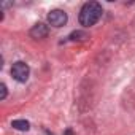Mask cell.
<instances>
[{"label": "cell", "mask_w": 135, "mask_h": 135, "mask_svg": "<svg viewBox=\"0 0 135 135\" xmlns=\"http://www.w3.org/2000/svg\"><path fill=\"white\" fill-rule=\"evenodd\" d=\"M67 19H69V18H67V13L62 11V10H52L48 15V22L52 27H62V26H65Z\"/></svg>", "instance_id": "obj_3"}, {"label": "cell", "mask_w": 135, "mask_h": 135, "mask_svg": "<svg viewBox=\"0 0 135 135\" xmlns=\"http://www.w3.org/2000/svg\"><path fill=\"white\" fill-rule=\"evenodd\" d=\"M11 127L13 129H18V130H29L30 129V124L26 119H15L11 122Z\"/></svg>", "instance_id": "obj_5"}, {"label": "cell", "mask_w": 135, "mask_h": 135, "mask_svg": "<svg viewBox=\"0 0 135 135\" xmlns=\"http://www.w3.org/2000/svg\"><path fill=\"white\" fill-rule=\"evenodd\" d=\"M48 32H49L48 26L43 24V22H38V24H35V26L30 29V37L35 38V40H40V38H45V37L48 35Z\"/></svg>", "instance_id": "obj_4"}, {"label": "cell", "mask_w": 135, "mask_h": 135, "mask_svg": "<svg viewBox=\"0 0 135 135\" xmlns=\"http://www.w3.org/2000/svg\"><path fill=\"white\" fill-rule=\"evenodd\" d=\"M65 135H73V133H72V130L69 129V130H67V132H65Z\"/></svg>", "instance_id": "obj_8"}, {"label": "cell", "mask_w": 135, "mask_h": 135, "mask_svg": "<svg viewBox=\"0 0 135 135\" xmlns=\"http://www.w3.org/2000/svg\"><path fill=\"white\" fill-rule=\"evenodd\" d=\"M29 75H30V69H29V65L22 60H18L13 64L11 67V76L19 81V83H26L29 80Z\"/></svg>", "instance_id": "obj_2"}, {"label": "cell", "mask_w": 135, "mask_h": 135, "mask_svg": "<svg viewBox=\"0 0 135 135\" xmlns=\"http://www.w3.org/2000/svg\"><path fill=\"white\" fill-rule=\"evenodd\" d=\"M0 91H2V94H0V99L5 100V99H7V86H5L3 83L0 84Z\"/></svg>", "instance_id": "obj_7"}, {"label": "cell", "mask_w": 135, "mask_h": 135, "mask_svg": "<svg viewBox=\"0 0 135 135\" xmlns=\"http://www.w3.org/2000/svg\"><path fill=\"white\" fill-rule=\"evenodd\" d=\"M86 38H89L88 37V33L86 32H83V30H76V32H73L72 35H70V40H73V41H83V40H86Z\"/></svg>", "instance_id": "obj_6"}, {"label": "cell", "mask_w": 135, "mask_h": 135, "mask_svg": "<svg viewBox=\"0 0 135 135\" xmlns=\"http://www.w3.org/2000/svg\"><path fill=\"white\" fill-rule=\"evenodd\" d=\"M102 5L97 3V2H88L83 5L81 11H80V24L83 27H91L94 26L100 16H102Z\"/></svg>", "instance_id": "obj_1"}]
</instances>
